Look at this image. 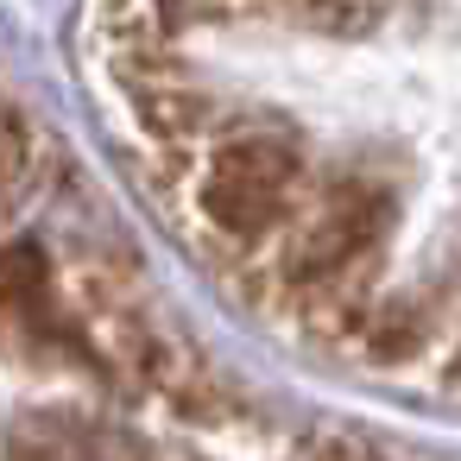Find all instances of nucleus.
I'll return each mask as SVG.
<instances>
[{
	"label": "nucleus",
	"instance_id": "nucleus-1",
	"mask_svg": "<svg viewBox=\"0 0 461 461\" xmlns=\"http://www.w3.org/2000/svg\"><path fill=\"white\" fill-rule=\"evenodd\" d=\"M303 190H310V158L291 127L228 121L190 177V209L228 259H253L297 228V215L310 209Z\"/></svg>",
	"mask_w": 461,
	"mask_h": 461
},
{
	"label": "nucleus",
	"instance_id": "nucleus-3",
	"mask_svg": "<svg viewBox=\"0 0 461 461\" xmlns=\"http://www.w3.org/2000/svg\"><path fill=\"white\" fill-rule=\"evenodd\" d=\"M436 303H442L436 291H423V297H379L366 329H360V341H354V354L366 366H417V360H429L436 335H442V310Z\"/></svg>",
	"mask_w": 461,
	"mask_h": 461
},
{
	"label": "nucleus",
	"instance_id": "nucleus-2",
	"mask_svg": "<svg viewBox=\"0 0 461 461\" xmlns=\"http://www.w3.org/2000/svg\"><path fill=\"white\" fill-rule=\"evenodd\" d=\"M392 215H398V196L385 177H329L303 221L272 247V285L278 297H297V291H316V285H335V278H354L366 272V259L385 247L392 234Z\"/></svg>",
	"mask_w": 461,
	"mask_h": 461
},
{
	"label": "nucleus",
	"instance_id": "nucleus-7",
	"mask_svg": "<svg viewBox=\"0 0 461 461\" xmlns=\"http://www.w3.org/2000/svg\"><path fill=\"white\" fill-rule=\"evenodd\" d=\"M442 385L461 392V335H455V348H442Z\"/></svg>",
	"mask_w": 461,
	"mask_h": 461
},
{
	"label": "nucleus",
	"instance_id": "nucleus-4",
	"mask_svg": "<svg viewBox=\"0 0 461 461\" xmlns=\"http://www.w3.org/2000/svg\"><path fill=\"white\" fill-rule=\"evenodd\" d=\"M127 114H133V127L146 133V146H196L203 133L221 127V108H215L203 89L177 83V77L127 83Z\"/></svg>",
	"mask_w": 461,
	"mask_h": 461
},
{
	"label": "nucleus",
	"instance_id": "nucleus-6",
	"mask_svg": "<svg viewBox=\"0 0 461 461\" xmlns=\"http://www.w3.org/2000/svg\"><path fill=\"white\" fill-rule=\"evenodd\" d=\"M303 461H379V455L360 448V442H348V436H316V442L303 448Z\"/></svg>",
	"mask_w": 461,
	"mask_h": 461
},
{
	"label": "nucleus",
	"instance_id": "nucleus-5",
	"mask_svg": "<svg viewBox=\"0 0 461 461\" xmlns=\"http://www.w3.org/2000/svg\"><path fill=\"white\" fill-rule=\"evenodd\" d=\"M32 171H39V133L14 102H0V196H14Z\"/></svg>",
	"mask_w": 461,
	"mask_h": 461
}]
</instances>
